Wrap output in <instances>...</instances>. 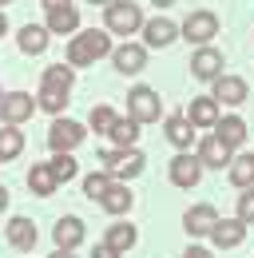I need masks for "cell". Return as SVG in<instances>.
Segmentation results:
<instances>
[{
	"instance_id": "6da1fadb",
	"label": "cell",
	"mask_w": 254,
	"mask_h": 258,
	"mask_svg": "<svg viewBox=\"0 0 254 258\" xmlns=\"http://www.w3.org/2000/svg\"><path fill=\"white\" fill-rule=\"evenodd\" d=\"M111 52V32L107 28H88V32L68 40V68H88L95 60H103Z\"/></svg>"
},
{
	"instance_id": "7a4b0ae2",
	"label": "cell",
	"mask_w": 254,
	"mask_h": 258,
	"mask_svg": "<svg viewBox=\"0 0 254 258\" xmlns=\"http://www.w3.org/2000/svg\"><path fill=\"white\" fill-rule=\"evenodd\" d=\"M103 24H107L111 36H135L143 28V12H139V4H131V0H111V4L103 8Z\"/></svg>"
},
{
	"instance_id": "3957f363",
	"label": "cell",
	"mask_w": 254,
	"mask_h": 258,
	"mask_svg": "<svg viewBox=\"0 0 254 258\" xmlns=\"http://www.w3.org/2000/svg\"><path fill=\"white\" fill-rule=\"evenodd\" d=\"M127 115H131L135 123H155L159 115H163V99H159V92H155V88H147V84L131 88V92H127Z\"/></svg>"
},
{
	"instance_id": "277c9868",
	"label": "cell",
	"mask_w": 254,
	"mask_h": 258,
	"mask_svg": "<svg viewBox=\"0 0 254 258\" xmlns=\"http://www.w3.org/2000/svg\"><path fill=\"white\" fill-rule=\"evenodd\" d=\"M179 36H183L187 44L207 48V44L219 36V16H215V12H207V8H199V12H190L187 20L179 24Z\"/></svg>"
},
{
	"instance_id": "5b68a950",
	"label": "cell",
	"mask_w": 254,
	"mask_h": 258,
	"mask_svg": "<svg viewBox=\"0 0 254 258\" xmlns=\"http://www.w3.org/2000/svg\"><path fill=\"white\" fill-rule=\"evenodd\" d=\"M84 135H88L84 123H76V119H60V115H56L52 127H48V147H52L56 155H60V151H76V147L84 143Z\"/></svg>"
},
{
	"instance_id": "8992f818",
	"label": "cell",
	"mask_w": 254,
	"mask_h": 258,
	"mask_svg": "<svg viewBox=\"0 0 254 258\" xmlns=\"http://www.w3.org/2000/svg\"><path fill=\"white\" fill-rule=\"evenodd\" d=\"M167 175H171L175 187L190 191V187H199V179H203V163H199V155H190V151H179L175 159L167 163Z\"/></svg>"
},
{
	"instance_id": "52a82bcc",
	"label": "cell",
	"mask_w": 254,
	"mask_h": 258,
	"mask_svg": "<svg viewBox=\"0 0 254 258\" xmlns=\"http://www.w3.org/2000/svg\"><path fill=\"white\" fill-rule=\"evenodd\" d=\"M32 111H36V99H32L28 92H8V96H0V119L12 123V127H20L24 119H32Z\"/></svg>"
},
{
	"instance_id": "ba28073f",
	"label": "cell",
	"mask_w": 254,
	"mask_h": 258,
	"mask_svg": "<svg viewBox=\"0 0 254 258\" xmlns=\"http://www.w3.org/2000/svg\"><path fill=\"white\" fill-rule=\"evenodd\" d=\"M143 48H167L179 40V24L167 20V16H155V20H143Z\"/></svg>"
},
{
	"instance_id": "9c48e42d",
	"label": "cell",
	"mask_w": 254,
	"mask_h": 258,
	"mask_svg": "<svg viewBox=\"0 0 254 258\" xmlns=\"http://www.w3.org/2000/svg\"><path fill=\"white\" fill-rule=\"evenodd\" d=\"M190 76H195V80L215 84V80L222 76V52H219V48H211V44H207V48H199V52L190 56Z\"/></svg>"
},
{
	"instance_id": "30bf717a",
	"label": "cell",
	"mask_w": 254,
	"mask_h": 258,
	"mask_svg": "<svg viewBox=\"0 0 254 258\" xmlns=\"http://www.w3.org/2000/svg\"><path fill=\"white\" fill-rule=\"evenodd\" d=\"M111 64L123 76H139L147 68V48L143 44H119V48H111Z\"/></svg>"
},
{
	"instance_id": "8fae6325",
	"label": "cell",
	"mask_w": 254,
	"mask_h": 258,
	"mask_svg": "<svg viewBox=\"0 0 254 258\" xmlns=\"http://www.w3.org/2000/svg\"><path fill=\"white\" fill-rule=\"evenodd\" d=\"M246 96H250V88H246L242 76H219V80H215V92H211V99H215V103H226V107L246 103Z\"/></svg>"
},
{
	"instance_id": "7c38bea8",
	"label": "cell",
	"mask_w": 254,
	"mask_h": 258,
	"mask_svg": "<svg viewBox=\"0 0 254 258\" xmlns=\"http://www.w3.org/2000/svg\"><path fill=\"white\" fill-rule=\"evenodd\" d=\"M195 155H199V163H203V167H215V171L230 167V159H234V151L222 143L219 135H207V139L199 143V151H195Z\"/></svg>"
},
{
	"instance_id": "4fadbf2b",
	"label": "cell",
	"mask_w": 254,
	"mask_h": 258,
	"mask_svg": "<svg viewBox=\"0 0 254 258\" xmlns=\"http://www.w3.org/2000/svg\"><path fill=\"white\" fill-rule=\"evenodd\" d=\"M84 234H88V230H84V219H76V215H64L60 223L52 226V238H56L60 250H76V246L84 242Z\"/></svg>"
},
{
	"instance_id": "5bb4252c",
	"label": "cell",
	"mask_w": 254,
	"mask_h": 258,
	"mask_svg": "<svg viewBox=\"0 0 254 258\" xmlns=\"http://www.w3.org/2000/svg\"><path fill=\"white\" fill-rule=\"evenodd\" d=\"M242 238H246V223H238V219H219V223L211 226V242H215L219 250L242 246Z\"/></svg>"
},
{
	"instance_id": "9a60e30c",
	"label": "cell",
	"mask_w": 254,
	"mask_h": 258,
	"mask_svg": "<svg viewBox=\"0 0 254 258\" xmlns=\"http://www.w3.org/2000/svg\"><path fill=\"white\" fill-rule=\"evenodd\" d=\"M219 223V211L211 207V203H199V207H190L187 215H183V226H187L190 238H199V234H211V226Z\"/></svg>"
},
{
	"instance_id": "2e32d148",
	"label": "cell",
	"mask_w": 254,
	"mask_h": 258,
	"mask_svg": "<svg viewBox=\"0 0 254 258\" xmlns=\"http://www.w3.org/2000/svg\"><path fill=\"white\" fill-rule=\"evenodd\" d=\"M52 36H72L80 32V12H76V4H64V8H52L48 12V24H44Z\"/></svg>"
},
{
	"instance_id": "e0dca14e",
	"label": "cell",
	"mask_w": 254,
	"mask_h": 258,
	"mask_svg": "<svg viewBox=\"0 0 254 258\" xmlns=\"http://www.w3.org/2000/svg\"><path fill=\"white\" fill-rule=\"evenodd\" d=\"M215 135H219L222 143L234 151V147H242V143H246V119H242V115H219Z\"/></svg>"
},
{
	"instance_id": "ac0fdd59",
	"label": "cell",
	"mask_w": 254,
	"mask_h": 258,
	"mask_svg": "<svg viewBox=\"0 0 254 258\" xmlns=\"http://www.w3.org/2000/svg\"><path fill=\"white\" fill-rule=\"evenodd\" d=\"M187 119H190V127H215L219 123V103L211 96H195L187 107Z\"/></svg>"
},
{
	"instance_id": "d6986e66",
	"label": "cell",
	"mask_w": 254,
	"mask_h": 258,
	"mask_svg": "<svg viewBox=\"0 0 254 258\" xmlns=\"http://www.w3.org/2000/svg\"><path fill=\"white\" fill-rule=\"evenodd\" d=\"M48 40H52V32H48L44 24H24L20 36H16V44H20L24 56H40V52H48Z\"/></svg>"
},
{
	"instance_id": "ffe728a7",
	"label": "cell",
	"mask_w": 254,
	"mask_h": 258,
	"mask_svg": "<svg viewBox=\"0 0 254 258\" xmlns=\"http://www.w3.org/2000/svg\"><path fill=\"white\" fill-rule=\"evenodd\" d=\"M131 203H135V195L127 191V183H111V187L103 191V199H99V207H103L107 215H127Z\"/></svg>"
},
{
	"instance_id": "44dd1931",
	"label": "cell",
	"mask_w": 254,
	"mask_h": 258,
	"mask_svg": "<svg viewBox=\"0 0 254 258\" xmlns=\"http://www.w3.org/2000/svg\"><path fill=\"white\" fill-rule=\"evenodd\" d=\"M56 175H52V167L48 163H32V171H28V191L32 195H40V199H48V195H56Z\"/></svg>"
},
{
	"instance_id": "7402d4cb",
	"label": "cell",
	"mask_w": 254,
	"mask_h": 258,
	"mask_svg": "<svg viewBox=\"0 0 254 258\" xmlns=\"http://www.w3.org/2000/svg\"><path fill=\"white\" fill-rule=\"evenodd\" d=\"M226 175H230V183H234L238 191L254 187V151H246V155H234V159H230V167H226Z\"/></svg>"
},
{
	"instance_id": "603a6c76",
	"label": "cell",
	"mask_w": 254,
	"mask_h": 258,
	"mask_svg": "<svg viewBox=\"0 0 254 258\" xmlns=\"http://www.w3.org/2000/svg\"><path fill=\"white\" fill-rule=\"evenodd\" d=\"M163 131H167V139H171L179 151H190V143H195V127H190L187 115H171V119L163 123Z\"/></svg>"
},
{
	"instance_id": "cb8c5ba5",
	"label": "cell",
	"mask_w": 254,
	"mask_h": 258,
	"mask_svg": "<svg viewBox=\"0 0 254 258\" xmlns=\"http://www.w3.org/2000/svg\"><path fill=\"white\" fill-rule=\"evenodd\" d=\"M8 242H12L16 250H32V246H36V226H32V219L16 215V219L8 223Z\"/></svg>"
},
{
	"instance_id": "d4e9b609",
	"label": "cell",
	"mask_w": 254,
	"mask_h": 258,
	"mask_svg": "<svg viewBox=\"0 0 254 258\" xmlns=\"http://www.w3.org/2000/svg\"><path fill=\"white\" fill-rule=\"evenodd\" d=\"M20 151H24V131L4 123V127H0V163H12Z\"/></svg>"
},
{
	"instance_id": "484cf974",
	"label": "cell",
	"mask_w": 254,
	"mask_h": 258,
	"mask_svg": "<svg viewBox=\"0 0 254 258\" xmlns=\"http://www.w3.org/2000/svg\"><path fill=\"white\" fill-rule=\"evenodd\" d=\"M103 242H107V246H115L119 254H127V250L139 242V230H135L131 223H115V226H107V238H103Z\"/></svg>"
},
{
	"instance_id": "4316f807",
	"label": "cell",
	"mask_w": 254,
	"mask_h": 258,
	"mask_svg": "<svg viewBox=\"0 0 254 258\" xmlns=\"http://www.w3.org/2000/svg\"><path fill=\"white\" fill-rule=\"evenodd\" d=\"M139 127H143V123H135L131 115H119V119H115V127L107 131V139H111L115 147H135V139H139Z\"/></svg>"
},
{
	"instance_id": "83f0119b",
	"label": "cell",
	"mask_w": 254,
	"mask_h": 258,
	"mask_svg": "<svg viewBox=\"0 0 254 258\" xmlns=\"http://www.w3.org/2000/svg\"><path fill=\"white\" fill-rule=\"evenodd\" d=\"M72 84H76V68H64V64L44 68V88H60V92H72Z\"/></svg>"
},
{
	"instance_id": "f1b7e54d",
	"label": "cell",
	"mask_w": 254,
	"mask_h": 258,
	"mask_svg": "<svg viewBox=\"0 0 254 258\" xmlns=\"http://www.w3.org/2000/svg\"><path fill=\"white\" fill-rule=\"evenodd\" d=\"M36 107H44V111L60 115L64 107H68V92H60V88H44V84H40V96H36Z\"/></svg>"
},
{
	"instance_id": "f546056e",
	"label": "cell",
	"mask_w": 254,
	"mask_h": 258,
	"mask_svg": "<svg viewBox=\"0 0 254 258\" xmlns=\"http://www.w3.org/2000/svg\"><path fill=\"white\" fill-rule=\"evenodd\" d=\"M115 119H119V115H115V111H111L107 103L92 107V115H88V123H92V131H95V135H107V131L115 127Z\"/></svg>"
},
{
	"instance_id": "4dcf8cb0",
	"label": "cell",
	"mask_w": 254,
	"mask_h": 258,
	"mask_svg": "<svg viewBox=\"0 0 254 258\" xmlns=\"http://www.w3.org/2000/svg\"><path fill=\"white\" fill-rule=\"evenodd\" d=\"M111 183H115V179H111L107 171H92V175L84 179V195H88L92 203H99V199H103V191H107Z\"/></svg>"
},
{
	"instance_id": "1f68e13d",
	"label": "cell",
	"mask_w": 254,
	"mask_h": 258,
	"mask_svg": "<svg viewBox=\"0 0 254 258\" xmlns=\"http://www.w3.org/2000/svg\"><path fill=\"white\" fill-rule=\"evenodd\" d=\"M52 167V175H56V183H68V179H76V171H80V163L72 159V151H60L56 159L48 163Z\"/></svg>"
},
{
	"instance_id": "d6a6232c",
	"label": "cell",
	"mask_w": 254,
	"mask_h": 258,
	"mask_svg": "<svg viewBox=\"0 0 254 258\" xmlns=\"http://www.w3.org/2000/svg\"><path fill=\"white\" fill-rule=\"evenodd\" d=\"M238 223H246V226H254V187H246V191L238 195V215H234Z\"/></svg>"
},
{
	"instance_id": "836d02e7",
	"label": "cell",
	"mask_w": 254,
	"mask_h": 258,
	"mask_svg": "<svg viewBox=\"0 0 254 258\" xmlns=\"http://www.w3.org/2000/svg\"><path fill=\"white\" fill-rule=\"evenodd\" d=\"M92 258H119V250H115V246H107V242H95Z\"/></svg>"
},
{
	"instance_id": "e575fe53",
	"label": "cell",
	"mask_w": 254,
	"mask_h": 258,
	"mask_svg": "<svg viewBox=\"0 0 254 258\" xmlns=\"http://www.w3.org/2000/svg\"><path fill=\"white\" fill-rule=\"evenodd\" d=\"M187 258H215V254H211L207 246H190V250H187Z\"/></svg>"
},
{
	"instance_id": "d590c367",
	"label": "cell",
	"mask_w": 254,
	"mask_h": 258,
	"mask_svg": "<svg viewBox=\"0 0 254 258\" xmlns=\"http://www.w3.org/2000/svg\"><path fill=\"white\" fill-rule=\"evenodd\" d=\"M44 4V12H52V8H64V4H72V0H40Z\"/></svg>"
},
{
	"instance_id": "8d00e7d4",
	"label": "cell",
	"mask_w": 254,
	"mask_h": 258,
	"mask_svg": "<svg viewBox=\"0 0 254 258\" xmlns=\"http://www.w3.org/2000/svg\"><path fill=\"white\" fill-rule=\"evenodd\" d=\"M48 258H76V250H60V246H56V250H52Z\"/></svg>"
},
{
	"instance_id": "74e56055",
	"label": "cell",
	"mask_w": 254,
	"mask_h": 258,
	"mask_svg": "<svg viewBox=\"0 0 254 258\" xmlns=\"http://www.w3.org/2000/svg\"><path fill=\"white\" fill-rule=\"evenodd\" d=\"M8 211V187H0V215Z\"/></svg>"
},
{
	"instance_id": "f35d334b",
	"label": "cell",
	"mask_w": 254,
	"mask_h": 258,
	"mask_svg": "<svg viewBox=\"0 0 254 258\" xmlns=\"http://www.w3.org/2000/svg\"><path fill=\"white\" fill-rule=\"evenodd\" d=\"M8 32V16H4V8H0V36Z\"/></svg>"
},
{
	"instance_id": "ab89813d",
	"label": "cell",
	"mask_w": 254,
	"mask_h": 258,
	"mask_svg": "<svg viewBox=\"0 0 254 258\" xmlns=\"http://www.w3.org/2000/svg\"><path fill=\"white\" fill-rule=\"evenodd\" d=\"M88 4H103V8H107V4H111V0H88Z\"/></svg>"
},
{
	"instance_id": "60d3db41",
	"label": "cell",
	"mask_w": 254,
	"mask_h": 258,
	"mask_svg": "<svg viewBox=\"0 0 254 258\" xmlns=\"http://www.w3.org/2000/svg\"><path fill=\"white\" fill-rule=\"evenodd\" d=\"M155 4H175V0H155Z\"/></svg>"
},
{
	"instance_id": "b9f144b4",
	"label": "cell",
	"mask_w": 254,
	"mask_h": 258,
	"mask_svg": "<svg viewBox=\"0 0 254 258\" xmlns=\"http://www.w3.org/2000/svg\"><path fill=\"white\" fill-rule=\"evenodd\" d=\"M4 4H12V0H0V8H4Z\"/></svg>"
},
{
	"instance_id": "7bdbcfd3",
	"label": "cell",
	"mask_w": 254,
	"mask_h": 258,
	"mask_svg": "<svg viewBox=\"0 0 254 258\" xmlns=\"http://www.w3.org/2000/svg\"><path fill=\"white\" fill-rule=\"evenodd\" d=\"M183 258H187V254H183Z\"/></svg>"
}]
</instances>
